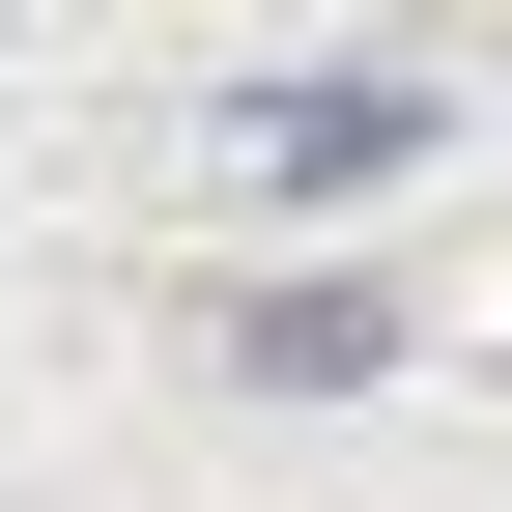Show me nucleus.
<instances>
[{
	"mask_svg": "<svg viewBox=\"0 0 512 512\" xmlns=\"http://www.w3.org/2000/svg\"><path fill=\"white\" fill-rule=\"evenodd\" d=\"M228 143H256V171H285V200H313V171H399V143H427V86H256Z\"/></svg>",
	"mask_w": 512,
	"mask_h": 512,
	"instance_id": "obj_1",
	"label": "nucleus"
}]
</instances>
